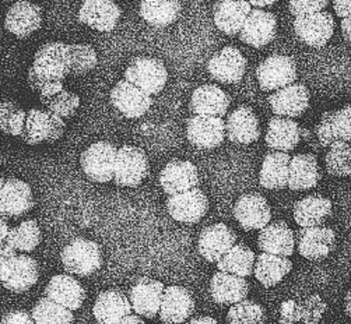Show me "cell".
Wrapping results in <instances>:
<instances>
[{
  "mask_svg": "<svg viewBox=\"0 0 351 324\" xmlns=\"http://www.w3.org/2000/svg\"><path fill=\"white\" fill-rule=\"evenodd\" d=\"M60 260L69 274L88 277L101 269L102 251L94 240L76 238L63 247Z\"/></svg>",
  "mask_w": 351,
  "mask_h": 324,
  "instance_id": "obj_1",
  "label": "cell"
},
{
  "mask_svg": "<svg viewBox=\"0 0 351 324\" xmlns=\"http://www.w3.org/2000/svg\"><path fill=\"white\" fill-rule=\"evenodd\" d=\"M43 80L63 82L70 76V49L69 44L53 41L43 45L35 52L31 66Z\"/></svg>",
  "mask_w": 351,
  "mask_h": 324,
  "instance_id": "obj_2",
  "label": "cell"
},
{
  "mask_svg": "<svg viewBox=\"0 0 351 324\" xmlns=\"http://www.w3.org/2000/svg\"><path fill=\"white\" fill-rule=\"evenodd\" d=\"M118 149L110 141H97L83 151L80 165L93 182L107 184L114 181Z\"/></svg>",
  "mask_w": 351,
  "mask_h": 324,
  "instance_id": "obj_3",
  "label": "cell"
},
{
  "mask_svg": "<svg viewBox=\"0 0 351 324\" xmlns=\"http://www.w3.org/2000/svg\"><path fill=\"white\" fill-rule=\"evenodd\" d=\"M125 80L149 95H157L167 84L168 71L160 59L140 56L129 63L125 70Z\"/></svg>",
  "mask_w": 351,
  "mask_h": 324,
  "instance_id": "obj_4",
  "label": "cell"
},
{
  "mask_svg": "<svg viewBox=\"0 0 351 324\" xmlns=\"http://www.w3.org/2000/svg\"><path fill=\"white\" fill-rule=\"evenodd\" d=\"M150 173L146 153L134 146H122L117 154L114 182L121 188H136Z\"/></svg>",
  "mask_w": 351,
  "mask_h": 324,
  "instance_id": "obj_5",
  "label": "cell"
},
{
  "mask_svg": "<svg viewBox=\"0 0 351 324\" xmlns=\"http://www.w3.org/2000/svg\"><path fill=\"white\" fill-rule=\"evenodd\" d=\"M64 129V119L49 112L48 110L45 111L32 108L27 112L21 138L29 146H37L41 142H55L63 136Z\"/></svg>",
  "mask_w": 351,
  "mask_h": 324,
  "instance_id": "obj_6",
  "label": "cell"
},
{
  "mask_svg": "<svg viewBox=\"0 0 351 324\" xmlns=\"http://www.w3.org/2000/svg\"><path fill=\"white\" fill-rule=\"evenodd\" d=\"M256 77L262 91H277L297 80L295 60L285 55H271L256 68Z\"/></svg>",
  "mask_w": 351,
  "mask_h": 324,
  "instance_id": "obj_7",
  "label": "cell"
},
{
  "mask_svg": "<svg viewBox=\"0 0 351 324\" xmlns=\"http://www.w3.org/2000/svg\"><path fill=\"white\" fill-rule=\"evenodd\" d=\"M186 136L193 147L199 150H213L224 142L226 121L219 116L195 115L186 123Z\"/></svg>",
  "mask_w": 351,
  "mask_h": 324,
  "instance_id": "obj_8",
  "label": "cell"
},
{
  "mask_svg": "<svg viewBox=\"0 0 351 324\" xmlns=\"http://www.w3.org/2000/svg\"><path fill=\"white\" fill-rule=\"evenodd\" d=\"M167 210L172 220L193 225L197 224L207 214L208 199L202 189L195 188L169 196L167 200Z\"/></svg>",
  "mask_w": 351,
  "mask_h": 324,
  "instance_id": "obj_9",
  "label": "cell"
},
{
  "mask_svg": "<svg viewBox=\"0 0 351 324\" xmlns=\"http://www.w3.org/2000/svg\"><path fill=\"white\" fill-rule=\"evenodd\" d=\"M294 32L301 42L311 48H324L335 32V18L328 12L295 17Z\"/></svg>",
  "mask_w": 351,
  "mask_h": 324,
  "instance_id": "obj_10",
  "label": "cell"
},
{
  "mask_svg": "<svg viewBox=\"0 0 351 324\" xmlns=\"http://www.w3.org/2000/svg\"><path fill=\"white\" fill-rule=\"evenodd\" d=\"M40 278V266L37 260L27 255H16L12 258L0 273V281H2L6 290L21 294L28 291Z\"/></svg>",
  "mask_w": 351,
  "mask_h": 324,
  "instance_id": "obj_11",
  "label": "cell"
},
{
  "mask_svg": "<svg viewBox=\"0 0 351 324\" xmlns=\"http://www.w3.org/2000/svg\"><path fill=\"white\" fill-rule=\"evenodd\" d=\"M237 234L226 224L219 223L206 227L197 240L200 256L208 263H219L223 256L237 245Z\"/></svg>",
  "mask_w": 351,
  "mask_h": 324,
  "instance_id": "obj_12",
  "label": "cell"
},
{
  "mask_svg": "<svg viewBox=\"0 0 351 324\" xmlns=\"http://www.w3.org/2000/svg\"><path fill=\"white\" fill-rule=\"evenodd\" d=\"M234 217L243 231H261L271 221V208L262 195L247 193L237 200Z\"/></svg>",
  "mask_w": 351,
  "mask_h": 324,
  "instance_id": "obj_13",
  "label": "cell"
},
{
  "mask_svg": "<svg viewBox=\"0 0 351 324\" xmlns=\"http://www.w3.org/2000/svg\"><path fill=\"white\" fill-rule=\"evenodd\" d=\"M298 253L306 260H324L336 246V234L328 227L301 228L295 235Z\"/></svg>",
  "mask_w": 351,
  "mask_h": 324,
  "instance_id": "obj_14",
  "label": "cell"
},
{
  "mask_svg": "<svg viewBox=\"0 0 351 324\" xmlns=\"http://www.w3.org/2000/svg\"><path fill=\"white\" fill-rule=\"evenodd\" d=\"M111 102L115 110L128 119L142 118L153 105L152 95L129 83L121 80L111 91Z\"/></svg>",
  "mask_w": 351,
  "mask_h": 324,
  "instance_id": "obj_15",
  "label": "cell"
},
{
  "mask_svg": "<svg viewBox=\"0 0 351 324\" xmlns=\"http://www.w3.org/2000/svg\"><path fill=\"white\" fill-rule=\"evenodd\" d=\"M210 76L223 84H238L247 70V59L235 47H226L207 62Z\"/></svg>",
  "mask_w": 351,
  "mask_h": 324,
  "instance_id": "obj_16",
  "label": "cell"
},
{
  "mask_svg": "<svg viewBox=\"0 0 351 324\" xmlns=\"http://www.w3.org/2000/svg\"><path fill=\"white\" fill-rule=\"evenodd\" d=\"M164 284L161 281L142 277L130 288L129 301L136 314L154 319L160 313L164 295Z\"/></svg>",
  "mask_w": 351,
  "mask_h": 324,
  "instance_id": "obj_17",
  "label": "cell"
},
{
  "mask_svg": "<svg viewBox=\"0 0 351 324\" xmlns=\"http://www.w3.org/2000/svg\"><path fill=\"white\" fill-rule=\"evenodd\" d=\"M43 24V9L28 0H19L5 18V28L16 38L25 40L38 31Z\"/></svg>",
  "mask_w": 351,
  "mask_h": 324,
  "instance_id": "obj_18",
  "label": "cell"
},
{
  "mask_svg": "<svg viewBox=\"0 0 351 324\" xmlns=\"http://www.w3.org/2000/svg\"><path fill=\"white\" fill-rule=\"evenodd\" d=\"M199 171L191 161L172 160L160 173V185L162 190L172 196L199 186Z\"/></svg>",
  "mask_w": 351,
  "mask_h": 324,
  "instance_id": "obj_19",
  "label": "cell"
},
{
  "mask_svg": "<svg viewBox=\"0 0 351 324\" xmlns=\"http://www.w3.org/2000/svg\"><path fill=\"white\" fill-rule=\"evenodd\" d=\"M269 105L276 116L300 118L309 108V91L304 84H291L269 97Z\"/></svg>",
  "mask_w": 351,
  "mask_h": 324,
  "instance_id": "obj_20",
  "label": "cell"
},
{
  "mask_svg": "<svg viewBox=\"0 0 351 324\" xmlns=\"http://www.w3.org/2000/svg\"><path fill=\"white\" fill-rule=\"evenodd\" d=\"M121 14V8L114 0H84L79 20L95 31L111 32L118 25Z\"/></svg>",
  "mask_w": 351,
  "mask_h": 324,
  "instance_id": "obj_21",
  "label": "cell"
},
{
  "mask_svg": "<svg viewBox=\"0 0 351 324\" xmlns=\"http://www.w3.org/2000/svg\"><path fill=\"white\" fill-rule=\"evenodd\" d=\"M195 312V299L184 286L171 285L164 290L160 319L165 324H181Z\"/></svg>",
  "mask_w": 351,
  "mask_h": 324,
  "instance_id": "obj_22",
  "label": "cell"
},
{
  "mask_svg": "<svg viewBox=\"0 0 351 324\" xmlns=\"http://www.w3.org/2000/svg\"><path fill=\"white\" fill-rule=\"evenodd\" d=\"M276 31L277 18L273 13L252 9L239 32V40L254 48H263L276 38Z\"/></svg>",
  "mask_w": 351,
  "mask_h": 324,
  "instance_id": "obj_23",
  "label": "cell"
},
{
  "mask_svg": "<svg viewBox=\"0 0 351 324\" xmlns=\"http://www.w3.org/2000/svg\"><path fill=\"white\" fill-rule=\"evenodd\" d=\"M35 205L34 195L28 184L16 177L5 181L0 193V212L8 219H17L31 211Z\"/></svg>",
  "mask_w": 351,
  "mask_h": 324,
  "instance_id": "obj_24",
  "label": "cell"
},
{
  "mask_svg": "<svg viewBox=\"0 0 351 324\" xmlns=\"http://www.w3.org/2000/svg\"><path fill=\"white\" fill-rule=\"evenodd\" d=\"M226 133L234 144H252L261 138V125L256 114L250 106H238L226 121Z\"/></svg>",
  "mask_w": 351,
  "mask_h": 324,
  "instance_id": "obj_25",
  "label": "cell"
},
{
  "mask_svg": "<svg viewBox=\"0 0 351 324\" xmlns=\"http://www.w3.org/2000/svg\"><path fill=\"white\" fill-rule=\"evenodd\" d=\"M258 247L263 253L290 258L295 250V234L285 221H273L261 229Z\"/></svg>",
  "mask_w": 351,
  "mask_h": 324,
  "instance_id": "obj_26",
  "label": "cell"
},
{
  "mask_svg": "<svg viewBox=\"0 0 351 324\" xmlns=\"http://www.w3.org/2000/svg\"><path fill=\"white\" fill-rule=\"evenodd\" d=\"M302 136L304 129L294 119L273 116L269 121L265 141L267 144V147L273 151L290 153L295 150Z\"/></svg>",
  "mask_w": 351,
  "mask_h": 324,
  "instance_id": "obj_27",
  "label": "cell"
},
{
  "mask_svg": "<svg viewBox=\"0 0 351 324\" xmlns=\"http://www.w3.org/2000/svg\"><path fill=\"white\" fill-rule=\"evenodd\" d=\"M231 105V97L215 84H206L197 87L191 98V111L195 115L219 116L227 115Z\"/></svg>",
  "mask_w": 351,
  "mask_h": 324,
  "instance_id": "obj_28",
  "label": "cell"
},
{
  "mask_svg": "<svg viewBox=\"0 0 351 324\" xmlns=\"http://www.w3.org/2000/svg\"><path fill=\"white\" fill-rule=\"evenodd\" d=\"M45 297L69 310H77L86 301V290L83 285L67 274H58L51 278L45 286Z\"/></svg>",
  "mask_w": 351,
  "mask_h": 324,
  "instance_id": "obj_29",
  "label": "cell"
},
{
  "mask_svg": "<svg viewBox=\"0 0 351 324\" xmlns=\"http://www.w3.org/2000/svg\"><path fill=\"white\" fill-rule=\"evenodd\" d=\"M251 12L247 0H219L213 10L215 24L221 32L234 37L241 32Z\"/></svg>",
  "mask_w": 351,
  "mask_h": 324,
  "instance_id": "obj_30",
  "label": "cell"
},
{
  "mask_svg": "<svg viewBox=\"0 0 351 324\" xmlns=\"http://www.w3.org/2000/svg\"><path fill=\"white\" fill-rule=\"evenodd\" d=\"M210 294L219 305H235L247 299L250 284L243 277L219 271L210 281Z\"/></svg>",
  "mask_w": 351,
  "mask_h": 324,
  "instance_id": "obj_31",
  "label": "cell"
},
{
  "mask_svg": "<svg viewBox=\"0 0 351 324\" xmlns=\"http://www.w3.org/2000/svg\"><path fill=\"white\" fill-rule=\"evenodd\" d=\"M40 101L47 110L62 119L72 118L80 106L77 94L63 87V82H51L40 92Z\"/></svg>",
  "mask_w": 351,
  "mask_h": 324,
  "instance_id": "obj_32",
  "label": "cell"
},
{
  "mask_svg": "<svg viewBox=\"0 0 351 324\" xmlns=\"http://www.w3.org/2000/svg\"><path fill=\"white\" fill-rule=\"evenodd\" d=\"M332 214V201L321 195H309L294 204V221L301 228L321 227Z\"/></svg>",
  "mask_w": 351,
  "mask_h": 324,
  "instance_id": "obj_33",
  "label": "cell"
},
{
  "mask_svg": "<svg viewBox=\"0 0 351 324\" xmlns=\"http://www.w3.org/2000/svg\"><path fill=\"white\" fill-rule=\"evenodd\" d=\"M132 310L130 301L123 292L108 290L97 297L93 314L99 324H117L119 320L129 316Z\"/></svg>",
  "mask_w": 351,
  "mask_h": 324,
  "instance_id": "obj_34",
  "label": "cell"
},
{
  "mask_svg": "<svg viewBox=\"0 0 351 324\" xmlns=\"http://www.w3.org/2000/svg\"><path fill=\"white\" fill-rule=\"evenodd\" d=\"M291 157L289 153L271 151L265 155L259 172V184L269 190H280L289 186Z\"/></svg>",
  "mask_w": 351,
  "mask_h": 324,
  "instance_id": "obj_35",
  "label": "cell"
},
{
  "mask_svg": "<svg viewBox=\"0 0 351 324\" xmlns=\"http://www.w3.org/2000/svg\"><path fill=\"white\" fill-rule=\"evenodd\" d=\"M321 181V168L313 154H297L291 157L289 188L291 190H309Z\"/></svg>",
  "mask_w": 351,
  "mask_h": 324,
  "instance_id": "obj_36",
  "label": "cell"
},
{
  "mask_svg": "<svg viewBox=\"0 0 351 324\" xmlns=\"http://www.w3.org/2000/svg\"><path fill=\"white\" fill-rule=\"evenodd\" d=\"M291 270L293 263L289 258L263 253L262 251L259 256H256L254 274L265 288H271L282 282Z\"/></svg>",
  "mask_w": 351,
  "mask_h": 324,
  "instance_id": "obj_37",
  "label": "cell"
},
{
  "mask_svg": "<svg viewBox=\"0 0 351 324\" xmlns=\"http://www.w3.org/2000/svg\"><path fill=\"white\" fill-rule=\"evenodd\" d=\"M182 12L180 0H142L140 16L153 27H167L178 20Z\"/></svg>",
  "mask_w": 351,
  "mask_h": 324,
  "instance_id": "obj_38",
  "label": "cell"
},
{
  "mask_svg": "<svg viewBox=\"0 0 351 324\" xmlns=\"http://www.w3.org/2000/svg\"><path fill=\"white\" fill-rule=\"evenodd\" d=\"M255 260L256 256L251 247L243 243H237L217 263V269L223 273L247 278L254 273Z\"/></svg>",
  "mask_w": 351,
  "mask_h": 324,
  "instance_id": "obj_39",
  "label": "cell"
},
{
  "mask_svg": "<svg viewBox=\"0 0 351 324\" xmlns=\"http://www.w3.org/2000/svg\"><path fill=\"white\" fill-rule=\"evenodd\" d=\"M41 239L43 234L38 223L35 220H27L14 228H10L8 243L16 250L29 253L38 247Z\"/></svg>",
  "mask_w": 351,
  "mask_h": 324,
  "instance_id": "obj_40",
  "label": "cell"
},
{
  "mask_svg": "<svg viewBox=\"0 0 351 324\" xmlns=\"http://www.w3.org/2000/svg\"><path fill=\"white\" fill-rule=\"evenodd\" d=\"M31 317L35 324H72L73 313L49 298H41L32 308Z\"/></svg>",
  "mask_w": 351,
  "mask_h": 324,
  "instance_id": "obj_41",
  "label": "cell"
},
{
  "mask_svg": "<svg viewBox=\"0 0 351 324\" xmlns=\"http://www.w3.org/2000/svg\"><path fill=\"white\" fill-rule=\"evenodd\" d=\"M326 171L332 176L346 177L351 175V144L346 141H335L328 147L325 155Z\"/></svg>",
  "mask_w": 351,
  "mask_h": 324,
  "instance_id": "obj_42",
  "label": "cell"
},
{
  "mask_svg": "<svg viewBox=\"0 0 351 324\" xmlns=\"http://www.w3.org/2000/svg\"><path fill=\"white\" fill-rule=\"evenodd\" d=\"M266 310L255 301L243 299L232 305L227 314L228 324H266Z\"/></svg>",
  "mask_w": 351,
  "mask_h": 324,
  "instance_id": "obj_43",
  "label": "cell"
},
{
  "mask_svg": "<svg viewBox=\"0 0 351 324\" xmlns=\"http://www.w3.org/2000/svg\"><path fill=\"white\" fill-rule=\"evenodd\" d=\"M25 119L27 112L16 102L10 99L0 101V132L21 137L25 126Z\"/></svg>",
  "mask_w": 351,
  "mask_h": 324,
  "instance_id": "obj_44",
  "label": "cell"
},
{
  "mask_svg": "<svg viewBox=\"0 0 351 324\" xmlns=\"http://www.w3.org/2000/svg\"><path fill=\"white\" fill-rule=\"evenodd\" d=\"M70 49V76H82L88 73L98 63L97 52L87 44H72Z\"/></svg>",
  "mask_w": 351,
  "mask_h": 324,
  "instance_id": "obj_45",
  "label": "cell"
},
{
  "mask_svg": "<svg viewBox=\"0 0 351 324\" xmlns=\"http://www.w3.org/2000/svg\"><path fill=\"white\" fill-rule=\"evenodd\" d=\"M300 305L302 324H318L328 309L326 302L318 294H312L311 297L300 302Z\"/></svg>",
  "mask_w": 351,
  "mask_h": 324,
  "instance_id": "obj_46",
  "label": "cell"
},
{
  "mask_svg": "<svg viewBox=\"0 0 351 324\" xmlns=\"http://www.w3.org/2000/svg\"><path fill=\"white\" fill-rule=\"evenodd\" d=\"M332 129L336 141L351 142V103L332 112Z\"/></svg>",
  "mask_w": 351,
  "mask_h": 324,
  "instance_id": "obj_47",
  "label": "cell"
},
{
  "mask_svg": "<svg viewBox=\"0 0 351 324\" xmlns=\"http://www.w3.org/2000/svg\"><path fill=\"white\" fill-rule=\"evenodd\" d=\"M329 0H289V8L294 17H302L324 12Z\"/></svg>",
  "mask_w": 351,
  "mask_h": 324,
  "instance_id": "obj_48",
  "label": "cell"
},
{
  "mask_svg": "<svg viewBox=\"0 0 351 324\" xmlns=\"http://www.w3.org/2000/svg\"><path fill=\"white\" fill-rule=\"evenodd\" d=\"M315 136H317L321 147H329L336 141L332 129V112H325L315 127Z\"/></svg>",
  "mask_w": 351,
  "mask_h": 324,
  "instance_id": "obj_49",
  "label": "cell"
},
{
  "mask_svg": "<svg viewBox=\"0 0 351 324\" xmlns=\"http://www.w3.org/2000/svg\"><path fill=\"white\" fill-rule=\"evenodd\" d=\"M301 321V305L300 302L290 299L280 305L278 323L280 324H295Z\"/></svg>",
  "mask_w": 351,
  "mask_h": 324,
  "instance_id": "obj_50",
  "label": "cell"
},
{
  "mask_svg": "<svg viewBox=\"0 0 351 324\" xmlns=\"http://www.w3.org/2000/svg\"><path fill=\"white\" fill-rule=\"evenodd\" d=\"M0 324H35L31 314L24 310H14L3 316Z\"/></svg>",
  "mask_w": 351,
  "mask_h": 324,
  "instance_id": "obj_51",
  "label": "cell"
},
{
  "mask_svg": "<svg viewBox=\"0 0 351 324\" xmlns=\"http://www.w3.org/2000/svg\"><path fill=\"white\" fill-rule=\"evenodd\" d=\"M27 82H28V86L32 91L35 92H41L44 90V87L48 84V82L43 80L37 73H35V70L32 67L28 68V73H27Z\"/></svg>",
  "mask_w": 351,
  "mask_h": 324,
  "instance_id": "obj_52",
  "label": "cell"
},
{
  "mask_svg": "<svg viewBox=\"0 0 351 324\" xmlns=\"http://www.w3.org/2000/svg\"><path fill=\"white\" fill-rule=\"evenodd\" d=\"M16 256V249H13L8 242L0 245V273H2L5 264Z\"/></svg>",
  "mask_w": 351,
  "mask_h": 324,
  "instance_id": "obj_53",
  "label": "cell"
},
{
  "mask_svg": "<svg viewBox=\"0 0 351 324\" xmlns=\"http://www.w3.org/2000/svg\"><path fill=\"white\" fill-rule=\"evenodd\" d=\"M333 8L336 14L341 18L351 16V0H333Z\"/></svg>",
  "mask_w": 351,
  "mask_h": 324,
  "instance_id": "obj_54",
  "label": "cell"
},
{
  "mask_svg": "<svg viewBox=\"0 0 351 324\" xmlns=\"http://www.w3.org/2000/svg\"><path fill=\"white\" fill-rule=\"evenodd\" d=\"M10 232V227L8 223V217L0 212V245H3L8 242V236Z\"/></svg>",
  "mask_w": 351,
  "mask_h": 324,
  "instance_id": "obj_55",
  "label": "cell"
},
{
  "mask_svg": "<svg viewBox=\"0 0 351 324\" xmlns=\"http://www.w3.org/2000/svg\"><path fill=\"white\" fill-rule=\"evenodd\" d=\"M341 32L344 40L351 44V16L341 20Z\"/></svg>",
  "mask_w": 351,
  "mask_h": 324,
  "instance_id": "obj_56",
  "label": "cell"
},
{
  "mask_svg": "<svg viewBox=\"0 0 351 324\" xmlns=\"http://www.w3.org/2000/svg\"><path fill=\"white\" fill-rule=\"evenodd\" d=\"M117 324H146V323L138 314H129V316L123 317L122 320H119Z\"/></svg>",
  "mask_w": 351,
  "mask_h": 324,
  "instance_id": "obj_57",
  "label": "cell"
},
{
  "mask_svg": "<svg viewBox=\"0 0 351 324\" xmlns=\"http://www.w3.org/2000/svg\"><path fill=\"white\" fill-rule=\"evenodd\" d=\"M185 324H219L216 319L210 317V316H202V317H196V319H192L191 321L185 323Z\"/></svg>",
  "mask_w": 351,
  "mask_h": 324,
  "instance_id": "obj_58",
  "label": "cell"
},
{
  "mask_svg": "<svg viewBox=\"0 0 351 324\" xmlns=\"http://www.w3.org/2000/svg\"><path fill=\"white\" fill-rule=\"evenodd\" d=\"M247 2L251 5V6H255L258 9H262V8H267V6H271L274 5L277 0H247Z\"/></svg>",
  "mask_w": 351,
  "mask_h": 324,
  "instance_id": "obj_59",
  "label": "cell"
},
{
  "mask_svg": "<svg viewBox=\"0 0 351 324\" xmlns=\"http://www.w3.org/2000/svg\"><path fill=\"white\" fill-rule=\"evenodd\" d=\"M344 312L351 319V290L344 297Z\"/></svg>",
  "mask_w": 351,
  "mask_h": 324,
  "instance_id": "obj_60",
  "label": "cell"
},
{
  "mask_svg": "<svg viewBox=\"0 0 351 324\" xmlns=\"http://www.w3.org/2000/svg\"><path fill=\"white\" fill-rule=\"evenodd\" d=\"M3 185H5V179L0 176V193H2V189H3Z\"/></svg>",
  "mask_w": 351,
  "mask_h": 324,
  "instance_id": "obj_61",
  "label": "cell"
},
{
  "mask_svg": "<svg viewBox=\"0 0 351 324\" xmlns=\"http://www.w3.org/2000/svg\"><path fill=\"white\" fill-rule=\"evenodd\" d=\"M5 2H19V0H5Z\"/></svg>",
  "mask_w": 351,
  "mask_h": 324,
  "instance_id": "obj_62",
  "label": "cell"
},
{
  "mask_svg": "<svg viewBox=\"0 0 351 324\" xmlns=\"http://www.w3.org/2000/svg\"><path fill=\"white\" fill-rule=\"evenodd\" d=\"M0 34H2V31H0Z\"/></svg>",
  "mask_w": 351,
  "mask_h": 324,
  "instance_id": "obj_63",
  "label": "cell"
}]
</instances>
